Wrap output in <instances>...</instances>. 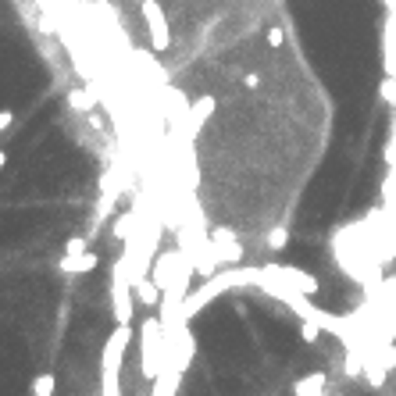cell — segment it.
<instances>
[{
	"mask_svg": "<svg viewBox=\"0 0 396 396\" xmlns=\"http://www.w3.org/2000/svg\"><path fill=\"white\" fill-rule=\"evenodd\" d=\"M139 368L143 379L154 382L172 368V353H168V336H165V321L161 318H146L139 328Z\"/></svg>",
	"mask_w": 396,
	"mask_h": 396,
	"instance_id": "cell-1",
	"label": "cell"
},
{
	"mask_svg": "<svg viewBox=\"0 0 396 396\" xmlns=\"http://www.w3.org/2000/svg\"><path fill=\"white\" fill-rule=\"evenodd\" d=\"M129 343H132V325H114L100 353V396H125L118 375H121V360H125Z\"/></svg>",
	"mask_w": 396,
	"mask_h": 396,
	"instance_id": "cell-2",
	"label": "cell"
},
{
	"mask_svg": "<svg viewBox=\"0 0 396 396\" xmlns=\"http://www.w3.org/2000/svg\"><path fill=\"white\" fill-rule=\"evenodd\" d=\"M143 22H146V33H150V43H154L158 54H165L172 47V29H168V18H165V8L158 0H143Z\"/></svg>",
	"mask_w": 396,
	"mask_h": 396,
	"instance_id": "cell-3",
	"label": "cell"
},
{
	"mask_svg": "<svg viewBox=\"0 0 396 396\" xmlns=\"http://www.w3.org/2000/svg\"><path fill=\"white\" fill-rule=\"evenodd\" d=\"M264 268L271 271V275H279L286 286H293V289H300V293H307V296H314V293L321 289V282L311 275V271H303V268H293V264H275V261L264 264Z\"/></svg>",
	"mask_w": 396,
	"mask_h": 396,
	"instance_id": "cell-4",
	"label": "cell"
},
{
	"mask_svg": "<svg viewBox=\"0 0 396 396\" xmlns=\"http://www.w3.org/2000/svg\"><path fill=\"white\" fill-rule=\"evenodd\" d=\"M97 264H100V254H93V250H86L79 257H61L57 261V268L65 271V275H86V271H93Z\"/></svg>",
	"mask_w": 396,
	"mask_h": 396,
	"instance_id": "cell-5",
	"label": "cell"
},
{
	"mask_svg": "<svg viewBox=\"0 0 396 396\" xmlns=\"http://www.w3.org/2000/svg\"><path fill=\"white\" fill-rule=\"evenodd\" d=\"M325 386H328V375L325 372H311V375H303L293 386V393L296 396H325Z\"/></svg>",
	"mask_w": 396,
	"mask_h": 396,
	"instance_id": "cell-6",
	"label": "cell"
},
{
	"mask_svg": "<svg viewBox=\"0 0 396 396\" xmlns=\"http://www.w3.org/2000/svg\"><path fill=\"white\" fill-rule=\"evenodd\" d=\"M178 382H182V372L178 368H168L161 379H154V393H150V396H175L178 393Z\"/></svg>",
	"mask_w": 396,
	"mask_h": 396,
	"instance_id": "cell-7",
	"label": "cell"
},
{
	"mask_svg": "<svg viewBox=\"0 0 396 396\" xmlns=\"http://www.w3.org/2000/svg\"><path fill=\"white\" fill-rule=\"evenodd\" d=\"M211 111H215V97H200V100L193 104V111H190V136L204 125V118H207Z\"/></svg>",
	"mask_w": 396,
	"mask_h": 396,
	"instance_id": "cell-8",
	"label": "cell"
},
{
	"mask_svg": "<svg viewBox=\"0 0 396 396\" xmlns=\"http://www.w3.org/2000/svg\"><path fill=\"white\" fill-rule=\"evenodd\" d=\"M111 236L121 239V243H129V239L136 236V215H118L114 225H111Z\"/></svg>",
	"mask_w": 396,
	"mask_h": 396,
	"instance_id": "cell-9",
	"label": "cell"
},
{
	"mask_svg": "<svg viewBox=\"0 0 396 396\" xmlns=\"http://www.w3.org/2000/svg\"><path fill=\"white\" fill-rule=\"evenodd\" d=\"M382 314H396V279H386L382 286Z\"/></svg>",
	"mask_w": 396,
	"mask_h": 396,
	"instance_id": "cell-10",
	"label": "cell"
},
{
	"mask_svg": "<svg viewBox=\"0 0 396 396\" xmlns=\"http://www.w3.org/2000/svg\"><path fill=\"white\" fill-rule=\"evenodd\" d=\"M54 386H57V379L43 372V375L33 379V396H54Z\"/></svg>",
	"mask_w": 396,
	"mask_h": 396,
	"instance_id": "cell-11",
	"label": "cell"
},
{
	"mask_svg": "<svg viewBox=\"0 0 396 396\" xmlns=\"http://www.w3.org/2000/svg\"><path fill=\"white\" fill-rule=\"evenodd\" d=\"M321 332H325V328H321L318 321H307V318L300 321V336H303V343H318V340H321Z\"/></svg>",
	"mask_w": 396,
	"mask_h": 396,
	"instance_id": "cell-12",
	"label": "cell"
},
{
	"mask_svg": "<svg viewBox=\"0 0 396 396\" xmlns=\"http://www.w3.org/2000/svg\"><path fill=\"white\" fill-rule=\"evenodd\" d=\"M286 243H289V229H286V225H279V229L268 232V250H282Z\"/></svg>",
	"mask_w": 396,
	"mask_h": 396,
	"instance_id": "cell-13",
	"label": "cell"
},
{
	"mask_svg": "<svg viewBox=\"0 0 396 396\" xmlns=\"http://www.w3.org/2000/svg\"><path fill=\"white\" fill-rule=\"evenodd\" d=\"M79 254H86V239L82 236H72L65 243V257H79Z\"/></svg>",
	"mask_w": 396,
	"mask_h": 396,
	"instance_id": "cell-14",
	"label": "cell"
},
{
	"mask_svg": "<svg viewBox=\"0 0 396 396\" xmlns=\"http://www.w3.org/2000/svg\"><path fill=\"white\" fill-rule=\"evenodd\" d=\"M379 93H382V100H396V79H382V86H379Z\"/></svg>",
	"mask_w": 396,
	"mask_h": 396,
	"instance_id": "cell-15",
	"label": "cell"
},
{
	"mask_svg": "<svg viewBox=\"0 0 396 396\" xmlns=\"http://www.w3.org/2000/svg\"><path fill=\"white\" fill-rule=\"evenodd\" d=\"M68 100H72V107H82V111H86L89 104H93V97H89V93H79V89H75V93H72Z\"/></svg>",
	"mask_w": 396,
	"mask_h": 396,
	"instance_id": "cell-16",
	"label": "cell"
},
{
	"mask_svg": "<svg viewBox=\"0 0 396 396\" xmlns=\"http://www.w3.org/2000/svg\"><path fill=\"white\" fill-rule=\"evenodd\" d=\"M268 47H282V40H286V33H282V29H268Z\"/></svg>",
	"mask_w": 396,
	"mask_h": 396,
	"instance_id": "cell-17",
	"label": "cell"
},
{
	"mask_svg": "<svg viewBox=\"0 0 396 396\" xmlns=\"http://www.w3.org/2000/svg\"><path fill=\"white\" fill-rule=\"evenodd\" d=\"M11 121H15V111H11V107H4V111H0V129L8 132V129H11Z\"/></svg>",
	"mask_w": 396,
	"mask_h": 396,
	"instance_id": "cell-18",
	"label": "cell"
},
{
	"mask_svg": "<svg viewBox=\"0 0 396 396\" xmlns=\"http://www.w3.org/2000/svg\"><path fill=\"white\" fill-rule=\"evenodd\" d=\"M382 318H386V336L396 340V314H382Z\"/></svg>",
	"mask_w": 396,
	"mask_h": 396,
	"instance_id": "cell-19",
	"label": "cell"
},
{
	"mask_svg": "<svg viewBox=\"0 0 396 396\" xmlns=\"http://www.w3.org/2000/svg\"><path fill=\"white\" fill-rule=\"evenodd\" d=\"M243 82H247L250 89H257V86H261V75H247V79H243Z\"/></svg>",
	"mask_w": 396,
	"mask_h": 396,
	"instance_id": "cell-20",
	"label": "cell"
}]
</instances>
